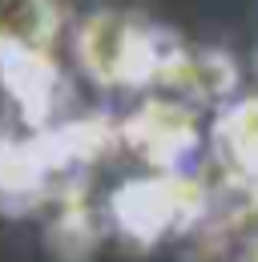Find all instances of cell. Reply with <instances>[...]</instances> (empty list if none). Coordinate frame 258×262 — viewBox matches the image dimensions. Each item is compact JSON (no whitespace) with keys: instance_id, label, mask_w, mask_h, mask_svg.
Returning <instances> with one entry per match:
<instances>
[{"instance_id":"6da1fadb","label":"cell","mask_w":258,"mask_h":262,"mask_svg":"<svg viewBox=\"0 0 258 262\" xmlns=\"http://www.w3.org/2000/svg\"><path fill=\"white\" fill-rule=\"evenodd\" d=\"M77 57L93 81L125 85V81H137V73L149 65V45L133 29V20L117 12H97L77 33Z\"/></svg>"},{"instance_id":"7a4b0ae2","label":"cell","mask_w":258,"mask_h":262,"mask_svg":"<svg viewBox=\"0 0 258 262\" xmlns=\"http://www.w3.org/2000/svg\"><path fill=\"white\" fill-rule=\"evenodd\" d=\"M61 25V0H0V61H45Z\"/></svg>"},{"instance_id":"3957f363","label":"cell","mask_w":258,"mask_h":262,"mask_svg":"<svg viewBox=\"0 0 258 262\" xmlns=\"http://www.w3.org/2000/svg\"><path fill=\"white\" fill-rule=\"evenodd\" d=\"M242 262H258V242L250 246V250H246V258H242Z\"/></svg>"}]
</instances>
